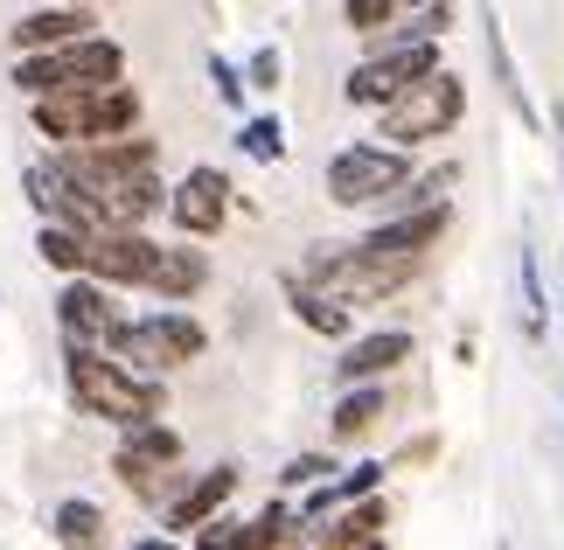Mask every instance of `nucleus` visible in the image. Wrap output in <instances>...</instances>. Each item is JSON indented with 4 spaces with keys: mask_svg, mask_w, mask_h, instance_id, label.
Here are the masks:
<instances>
[{
    "mask_svg": "<svg viewBox=\"0 0 564 550\" xmlns=\"http://www.w3.org/2000/svg\"><path fill=\"white\" fill-rule=\"evenodd\" d=\"M91 203H98L105 224H147V216L167 209V188H161L154 168H133V174H112V182H98Z\"/></svg>",
    "mask_w": 564,
    "mask_h": 550,
    "instance_id": "obj_15",
    "label": "nucleus"
},
{
    "mask_svg": "<svg viewBox=\"0 0 564 550\" xmlns=\"http://www.w3.org/2000/svg\"><path fill=\"white\" fill-rule=\"evenodd\" d=\"M112 77H126V50L112 35H70V42H56V50H29L14 63V84L29 98H42V91H84V84H112Z\"/></svg>",
    "mask_w": 564,
    "mask_h": 550,
    "instance_id": "obj_6",
    "label": "nucleus"
},
{
    "mask_svg": "<svg viewBox=\"0 0 564 550\" xmlns=\"http://www.w3.org/2000/svg\"><path fill=\"white\" fill-rule=\"evenodd\" d=\"M50 537L56 543H105V509L98 502H56Z\"/></svg>",
    "mask_w": 564,
    "mask_h": 550,
    "instance_id": "obj_22",
    "label": "nucleus"
},
{
    "mask_svg": "<svg viewBox=\"0 0 564 550\" xmlns=\"http://www.w3.org/2000/svg\"><path fill=\"white\" fill-rule=\"evenodd\" d=\"M383 411H390V390H383V377H370V384H341V405L328 411V439H362V432H377L383 425Z\"/></svg>",
    "mask_w": 564,
    "mask_h": 550,
    "instance_id": "obj_16",
    "label": "nucleus"
},
{
    "mask_svg": "<svg viewBox=\"0 0 564 550\" xmlns=\"http://www.w3.org/2000/svg\"><path fill=\"white\" fill-rule=\"evenodd\" d=\"M154 258H161V245L140 224H98V230H84V272L105 279V285H147Z\"/></svg>",
    "mask_w": 564,
    "mask_h": 550,
    "instance_id": "obj_10",
    "label": "nucleus"
},
{
    "mask_svg": "<svg viewBox=\"0 0 564 550\" xmlns=\"http://www.w3.org/2000/svg\"><path fill=\"white\" fill-rule=\"evenodd\" d=\"M467 112V77L446 71V63H432L425 77H411L390 105H377L383 119V140L390 147H425V140H446L453 126Z\"/></svg>",
    "mask_w": 564,
    "mask_h": 550,
    "instance_id": "obj_4",
    "label": "nucleus"
},
{
    "mask_svg": "<svg viewBox=\"0 0 564 550\" xmlns=\"http://www.w3.org/2000/svg\"><path fill=\"white\" fill-rule=\"evenodd\" d=\"M321 522V516H314ZM383 530V502L377 495H356V502H341V509H328V522L314 530V543H328V550H349V543H377Z\"/></svg>",
    "mask_w": 564,
    "mask_h": 550,
    "instance_id": "obj_20",
    "label": "nucleus"
},
{
    "mask_svg": "<svg viewBox=\"0 0 564 550\" xmlns=\"http://www.w3.org/2000/svg\"><path fill=\"white\" fill-rule=\"evenodd\" d=\"M432 63H440V42H432V35H398L390 50L362 56L356 71H349V84H341V91H349V105L377 112V105H390V98H398L411 77H425Z\"/></svg>",
    "mask_w": 564,
    "mask_h": 550,
    "instance_id": "obj_8",
    "label": "nucleus"
},
{
    "mask_svg": "<svg viewBox=\"0 0 564 550\" xmlns=\"http://www.w3.org/2000/svg\"><path fill=\"white\" fill-rule=\"evenodd\" d=\"M523 327H530V335H544V327H551L544 279H536V258H530V251H523Z\"/></svg>",
    "mask_w": 564,
    "mask_h": 550,
    "instance_id": "obj_30",
    "label": "nucleus"
},
{
    "mask_svg": "<svg viewBox=\"0 0 564 550\" xmlns=\"http://www.w3.org/2000/svg\"><path fill=\"white\" fill-rule=\"evenodd\" d=\"M341 14H349V29H356V35H390V21L404 14V0H349Z\"/></svg>",
    "mask_w": 564,
    "mask_h": 550,
    "instance_id": "obj_27",
    "label": "nucleus"
},
{
    "mask_svg": "<svg viewBox=\"0 0 564 550\" xmlns=\"http://www.w3.org/2000/svg\"><path fill=\"white\" fill-rule=\"evenodd\" d=\"M321 474H335L328 453H300V460H286V474H279V481H286V488H314Z\"/></svg>",
    "mask_w": 564,
    "mask_h": 550,
    "instance_id": "obj_32",
    "label": "nucleus"
},
{
    "mask_svg": "<svg viewBox=\"0 0 564 550\" xmlns=\"http://www.w3.org/2000/svg\"><path fill=\"white\" fill-rule=\"evenodd\" d=\"M446 230H453V203L440 195V203H411V209H398V216H383V224L362 237V245H370V251H390V258H425Z\"/></svg>",
    "mask_w": 564,
    "mask_h": 550,
    "instance_id": "obj_13",
    "label": "nucleus"
},
{
    "mask_svg": "<svg viewBox=\"0 0 564 550\" xmlns=\"http://www.w3.org/2000/svg\"><path fill=\"white\" fill-rule=\"evenodd\" d=\"M140 126V91L126 77L112 84H84V91H42L35 98V133L70 147V140H105V133H133Z\"/></svg>",
    "mask_w": 564,
    "mask_h": 550,
    "instance_id": "obj_2",
    "label": "nucleus"
},
{
    "mask_svg": "<svg viewBox=\"0 0 564 550\" xmlns=\"http://www.w3.org/2000/svg\"><path fill=\"white\" fill-rule=\"evenodd\" d=\"M188 245H195V237H182L175 251L154 258V272H147V293H154V300H195L209 285V258L188 251Z\"/></svg>",
    "mask_w": 564,
    "mask_h": 550,
    "instance_id": "obj_19",
    "label": "nucleus"
},
{
    "mask_svg": "<svg viewBox=\"0 0 564 550\" xmlns=\"http://www.w3.org/2000/svg\"><path fill=\"white\" fill-rule=\"evenodd\" d=\"M230 495H237V467H209L203 481H188V488L167 502V530H182V537H188L195 522H209Z\"/></svg>",
    "mask_w": 564,
    "mask_h": 550,
    "instance_id": "obj_18",
    "label": "nucleus"
},
{
    "mask_svg": "<svg viewBox=\"0 0 564 550\" xmlns=\"http://www.w3.org/2000/svg\"><path fill=\"white\" fill-rule=\"evenodd\" d=\"M404 182H411V147H390V140H356L328 161V203L335 209H383V195Z\"/></svg>",
    "mask_w": 564,
    "mask_h": 550,
    "instance_id": "obj_7",
    "label": "nucleus"
},
{
    "mask_svg": "<svg viewBox=\"0 0 564 550\" xmlns=\"http://www.w3.org/2000/svg\"><path fill=\"white\" fill-rule=\"evenodd\" d=\"M167 216H175V230L182 237H216L230 224V174L224 168H188L175 188H167Z\"/></svg>",
    "mask_w": 564,
    "mask_h": 550,
    "instance_id": "obj_11",
    "label": "nucleus"
},
{
    "mask_svg": "<svg viewBox=\"0 0 564 550\" xmlns=\"http://www.w3.org/2000/svg\"><path fill=\"white\" fill-rule=\"evenodd\" d=\"M35 251L50 258L56 272H84V230H70V224H42V237H35Z\"/></svg>",
    "mask_w": 564,
    "mask_h": 550,
    "instance_id": "obj_25",
    "label": "nucleus"
},
{
    "mask_svg": "<svg viewBox=\"0 0 564 550\" xmlns=\"http://www.w3.org/2000/svg\"><path fill=\"white\" fill-rule=\"evenodd\" d=\"M195 543H209V550H245V522L209 516V522H195Z\"/></svg>",
    "mask_w": 564,
    "mask_h": 550,
    "instance_id": "obj_31",
    "label": "nucleus"
},
{
    "mask_svg": "<svg viewBox=\"0 0 564 550\" xmlns=\"http://www.w3.org/2000/svg\"><path fill=\"white\" fill-rule=\"evenodd\" d=\"M98 21L91 8H70V0H56V8H42V14H21L14 21V50L29 56V50H56V42H70V35H91Z\"/></svg>",
    "mask_w": 564,
    "mask_h": 550,
    "instance_id": "obj_17",
    "label": "nucleus"
},
{
    "mask_svg": "<svg viewBox=\"0 0 564 550\" xmlns=\"http://www.w3.org/2000/svg\"><path fill=\"white\" fill-rule=\"evenodd\" d=\"M98 348H112V356L126 363V369H140V377H167V369H182V363H195L209 348V335H203V321L195 314H182V306H161V314H140V321H112V335H105Z\"/></svg>",
    "mask_w": 564,
    "mask_h": 550,
    "instance_id": "obj_5",
    "label": "nucleus"
},
{
    "mask_svg": "<svg viewBox=\"0 0 564 550\" xmlns=\"http://www.w3.org/2000/svg\"><path fill=\"white\" fill-rule=\"evenodd\" d=\"M293 537V509H286V502H272V509L265 516H258V522H245V550H265V543H286Z\"/></svg>",
    "mask_w": 564,
    "mask_h": 550,
    "instance_id": "obj_28",
    "label": "nucleus"
},
{
    "mask_svg": "<svg viewBox=\"0 0 564 550\" xmlns=\"http://www.w3.org/2000/svg\"><path fill=\"white\" fill-rule=\"evenodd\" d=\"M237 147H245L251 153V161H279V153H286V126H279V119H245V133H237Z\"/></svg>",
    "mask_w": 564,
    "mask_h": 550,
    "instance_id": "obj_26",
    "label": "nucleus"
},
{
    "mask_svg": "<svg viewBox=\"0 0 564 550\" xmlns=\"http://www.w3.org/2000/svg\"><path fill=\"white\" fill-rule=\"evenodd\" d=\"M245 77H251L245 91H258V98L286 91V56H279V50H251V71H245Z\"/></svg>",
    "mask_w": 564,
    "mask_h": 550,
    "instance_id": "obj_29",
    "label": "nucleus"
},
{
    "mask_svg": "<svg viewBox=\"0 0 564 550\" xmlns=\"http://www.w3.org/2000/svg\"><path fill=\"white\" fill-rule=\"evenodd\" d=\"M286 300H293V314L314 327V335H328V342H341L356 327V306H341V300H328L321 285H307V279H293L286 285Z\"/></svg>",
    "mask_w": 564,
    "mask_h": 550,
    "instance_id": "obj_21",
    "label": "nucleus"
},
{
    "mask_svg": "<svg viewBox=\"0 0 564 550\" xmlns=\"http://www.w3.org/2000/svg\"><path fill=\"white\" fill-rule=\"evenodd\" d=\"M119 321V300L112 285L91 279V272H63V293H56V327L63 342H105Z\"/></svg>",
    "mask_w": 564,
    "mask_h": 550,
    "instance_id": "obj_12",
    "label": "nucleus"
},
{
    "mask_svg": "<svg viewBox=\"0 0 564 550\" xmlns=\"http://www.w3.org/2000/svg\"><path fill=\"white\" fill-rule=\"evenodd\" d=\"M411 272H419V258H390V251H370V245H314L300 279L321 285V293L341 300V306H377L390 293H404Z\"/></svg>",
    "mask_w": 564,
    "mask_h": 550,
    "instance_id": "obj_3",
    "label": "nucleus"
},
{
    "mask_svg": "<svg viewBox=\"0 0 564 550\" xmlns=\"http://www.w3.org/2000/svg\"><path fill=\"white\" fill-rule=\"evenodd\" d=\"M70 8H105V0H70Z\"/></svg>",
    "mask_w": 564,
    "mask_h": 550,
    "instance_id": "obj_34",
    "label": "nucleus"
},
{
    "mask_svg": "<svg viewBox=\"0 0 564 550\" xmlns=\"http://www.w3.org/2000/svg\"><path fill=\"white\" fill-rule=\"evenodd\" d=\"M209 77H216V98H224L230 112H237V105H245V77H237L224 56H209Z\"/></svg>",
    "mask_w": 564,
    "mask_h": 550,
    "instance_id": "obj_33",
    "label": "nucleus"
},
{
    "mask_svg": "<svg viewBox=\"0 0 564 550\" xmlns=\"http://www.w3.org/2000/svg\"><path fill=\"white\" fill-rule=\"evenodd\" d=\"M411 356H419V335H404V327H377V335H356V342L335 356V384L390 377V369H404Z\"/></svg>",
    "mask_w": 564,
    "mask_h": 550,
    "instance_id": "obj_14",
    "label": "nucleus"
},
{
    "mask_svg": "<svg viewBox=\"0 0 564 550\" xmlns=\"http://www.w3.org/2000/svg\"><path fill=\"white\" fill-rule=\"evenodd\" d=\"M377 481H383V467H356V474L328 481V488L314 481V502H307V516H328V509H341V502H356V495H377Z\"/></svg>",
    "mask_w": 564,
    "mask_h": 550,
    "instance_id": "obj_23",
    "label": "nucleus"
},
{
    "mask_svg": "<svg viewBox=\"0 0 564 550\" xmlns=\"http://www.w3.org/2000/svg\"><path fill=\"white\" fill-rule=\"evenodd\" d=\"M63 377H70L77 411L84 418H105V425H133V418H154L167 405L161 377L126 369L112 348H98V342H70V348H63Z\"/></svg>",
    "mask_w": 564,
    "mask_h": 550,
    "instance_id": "obj_1",
    "label": "nucleus"
},
{
    "mask_svg": "<svg viewBox=\"0 0 564 550\" xmlns=\"http://www.w3.org/2000/svg\"><path fill=\"white\" fill-rule=\"evenodd\" d=\"M404 8H419V0H404Z\"/></svg>",
    "mask_w": 564,
    "mask_h": 550,
    "instance_id": "obj_35",
    "label": "nucleus"
},
{
    "mask_svg": "<svg viewBox=\"0 0 564 550\" xmlns=\"http://www.w3.org/2000/svg\"><path fill=\"white\" fill-rule=\"evenodd\" d=\"M481 35H488V71H495V84L523 105V77H516V63H509V42H502V21H495V8H481ZM530 112V105H523Z\"/></svg>",
    "mask_w": 564,
    "mask_h": 550,
    "instance_id": "obj_24",
    "label": "nucleus"
},
{
    "mask_svg": "<svg viewBox=\"0 0 564 550\" xmlns=\"http://www.w3.org/2000/svg\"><path fill=\"white\" fill-rule=\"evenodd\" d=\"M182 467V432L175 425H161V411L154 418H133V425H119V453H112V474L126 481L133 495L154 502L161 495V481Z\"/></svg>",
    "mask_w": 564,
    "mask_h": 550,
    "instance_id": "obj_9",
    "label": "nucleus"
}]
</instances>
